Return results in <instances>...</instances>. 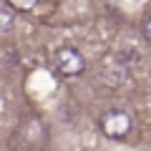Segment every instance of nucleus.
<instances>
[{
	"instance_id": "obj_5",
	"label": "nucleus",
	"mask_w": 151,
	"mask_h": 151,
	"mask_svg": "<svg viewBox=\"0 0 151 151\" xmlns=\"http://www.w3.org/2000/svg\"><path fill=\"white\" fill-rule=\"evenodd\" d=\"M141 33H144V38H146V40H151V18H149L146 23H144V28H141Z\"/></svg>"
},
{
	"instance_id": "obj_2",
	"label": "nucleus",
	"mask_w": 151,
	"mask_h": 151,
	"mask_svg": "<svg viewBox=\"0 0 151 151\" xmlns=\"http://www.w3.org/2000/svg\"><path fill=\"white\" fill-rule=\"evenodd\" d=\"M83 68H86V58L81 55V50L65 45V48H60L58 53H55V70H58L60 76L73 78V76H81Z\"/></svg>"
},
{
	"instance_id": "obj_4",
	"label": "nucleus",
	"mask_w": 151,
	"mask_h": 151,
	"mask_svg": "<svg viewBox=\"0 0 151 151\" xmlns=\"http://www.w3.org/2000/svg\"><path fill=\"white\" fill-rule=\"evenodd\" d=\"M38 0H5V5H10L13 10H20V13H28L35 8Z\"/></svg>"
},
{
	"instance_id": "obj_3",
	"label": "nucleus",
	"mask_w": 151,
	"mask_h": 151,
	"mask_svg": "<svg viewBox=\"0 0 151 151\" xmlns=\"http://www.w3.org/2000/svg\"><path fill=\"white\" fill-rule=\"evenodd\" d=\"M0 30L5 33V35L13 30V8L10 5H3V8H0Z\"/></svg>"
},
{
	"instance_id": "obj_1",
	"label": "nucleus",
	"mask_w": 151,
	"mask_h": 151,
	"mask_svg": "<svg viewBox=\"0 0 151 151\" xmlns=\"http://www.w3.org/2000/svg\"><path fill=\"white\" fill-rule=\"evenodd\" d=\"M98 129H101V134L106 139L121 141V139H126L131 134L134 121H131L129 111H124V108H108L101 119H98Z\"/></svg>"
}]
</instances>
